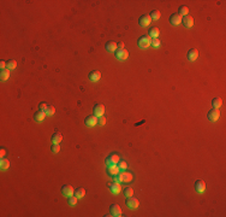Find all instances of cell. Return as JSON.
<instances>
[{
    "label": "cell",
    "instance_id": "20",
    "mask_svg": "<svg viewBox=\"0 0 226 217\" xmlns=\"http://www.w3.org/2000/svg\"><path fill=\"white\" fill-rule=\"evenodd\" d=\"M106 50L108 52H115V50H117V44L114 42V41H107L106 42Z\"/></svg>",
    "mask_w": 226,
    "mask_h": 217
},
{
    "label": "cell",
    "instance_id": "33",
    "mask_svg": "<svg viewBox=\"0 0 226 217\" xmlns=\"http://www.w3.org/2000/svg\"><path fill=\"white\" fill-rule=\"evenodd\" d=\"M117 164H118V168H119L120 170H125V169L127 168V164H126V162H124V161H119Z\"/></svg>",
    "mask_w": 226,
    "mask_h": 217
},
{
    "label": "cell",
    "instance_id": "18",
    "mask_svg": "<svg viewBox=\"0 0 226 217\" xmlns=\"http://www.w3.org/2000/svg\"><path fill=\"white\" fill-rule=\"evenodd\" d=\"M108 187H109V189H111L113 193H119L120 189H121V186L119 185V182H114V183L109 182L108 183Z\"/></svg>",
    "mask_w": 226,
    "mask_h": 217
},
{
    "label": "cell",
    "instance_id": "27",
    "mask_svg": "<svg viewBox=\"0 0 226 217\" xmlns=\"http://www.w3.org/2000/svg\"><path fill=\"white\" fill-rule=\"evenodd\" d=\"M0 167H1V169H3V170L9 169V167H10V162H9V159H6V158H1V162H0Z\"/></svg>",
    "mask_w": 226,
    "mask_h": 217
},
{
    "label": "cell",
    "instance_id": "19",
    "mask_svg": "<svg viewBox=\"0 0 226 217\" xmlns=\"http://www.w3.org/2000/svg\"><path fill=\"white\" fill-rule=\"evenodd\" d=\"M61 140H63V135L59 132H55L53 135H52V141H53V144H59Z\"/></svg>",
    "mask_w": 226,
    "mask_h": 217
},
{
    "label": "cell",
    "instance_id": "14",
    "mask_svg": "<svg viewBox=\"0 0 226 217\" xmlns=\"http://www.w3.org/2000/svg\"><path fill=\"white\" fill-rule=\"evenodd\" d=\"M182 18H183V17L179 15V13H173L170 17V22L172 23V24L177 26V24H181V23H182Z\"/></svg>",
    "mask_w": 226,
    "mask_h": 217
},
{
    "label": "cell",
    "instance_id": "24",
    "mask_svg": "<svg viewBox=\"0 0 226 217\" xmlns=\"http://www.w3.org/2000/svg\"><path fill=\"white\" fill-rule=\"evenodd\" d=\"M149 36L153 38V39L158 38V36H159V28H158V27H153V28L149 30Z\"/></svg>",
    "mask_w": 226,
    "mask_h": 217
},
{
    "label": "cell",
    "instance_id": "38",
    "mask_svg": "<svg viewBox=\"0 0 226 217\" xmlns=\"http://www.w3.org/2000/svg\"><path fill=\"white\" fill-rule=\"evenodd\" d=\"M6 65H7V64L5 63L4 60H3L1 63H0V68H1V69H6Z\"/></svg>",
    "mask_w": 226,
    "mask_h": 217
},
{
    "label": "cell",
    "instance_id": "30",
    "mask_svg": "<svg viewBox=\"0 0 226 217\" xmlns=\"http://www.w3.org/2000/svg\"><path fill=\"white\" fill-rule=\"evenodd\" d=\"M77 197L76 196H71L70 198H69V205H70V206H75V205L77 204Z\"/></svg>",
    "mask_w": 226,
    "mask_h": 217
},
{
    "label": "cell",
    "instance_id": "39",
    "mask_svg": "<svg viewBox=\"0 0 226 217\" xmlns=\"http://www.w3.org/2000/svg\"><path fill=\"white\" fill-rule=\"evenodd\" d=\"M117 47L118 48H124L125 45H124V42H119V44H117Z\"/></svg>",
    "mask_w": 226,
    "mask_h": 217
},
{
    "label": "cell",
    "instance_id": "4",
    "mask_svg": "<svg viewBox=\"0 0 226 217\" xmlns=\"http://www.w3.org/2000/svg\"><path fill=\"white\" fill-rule=\"evenodd\" d=\"M94 116H96V117H101V116H103V114H105V105L103 104H96L95 106H94Z\"/></svg>",
    "mask_w": 226,
    "mask_h": 217
},
{
    "label": "cell",
    "instance_id": "25",
    "mask_svg": "<svg viewBox=\"0 0 226 217\" xmlns=\"http://www.w3.org/2000/svg\"><path fill=\"white\" fill-rule=\"evenodd\" d=\"M75 196H76L77 198H83L85 196V189L84 188H76L75 189Z\"/></svg>",
    "mask_w": 226,
    "mask_h": 217
},
{
    "label": "cell",
    "instance_id": "5",
    "mask_svg": "<svg viewBox=\"0 0 226 217\" xmlns=\"http://www.w3.org/2000/svg\"><path fill=\"white\" fill-rule=\"evenodd\" d=\"M219 117H220V111L218 109H212L209 112H208V120L212 121V122L218 121Z\"/></svg>",
    "mask_w": 226,
    "mask_h": 217
},
{
    "label": "cell",
    "instance_id": "32",
    "mask_svg": "<svg viewBox=\"0 0 226 217\" xmlns=\"http://www.w3.org/2000/svg\"><path fill=\"white\" fill-rule=\"evenodd\" d=\"M124 196H126V197L134 196V189L130 188V187H126V188L124 189Z\"/></svg>",
    "mask_w": 226,
    "mask_h": 217
},
{
    "label": "cell",
    "instance_id": "9",
    "mask_svg": "<svg viewBox=\"0 0 226 217\" xmlns=\"http://www.w3.org/2000/svg\"><path fill=\"white\" fill-rule=\"evenodd\" d=\"M182 23H183L184 27L191 28V27L194 26V18H193V17H191L190 15H187V16H184L183 18H182Z\"/></svg>",
    "mask_w": 226,
    "mask_h": 217
},
{
    "label": "cell",
    "instance_id": "17",
    "mask_svg": "<svg viewBox=\"0 0 226 217\" xmlns=\"http://www.w3.org/2000/svg\"><path fill=\"white\" fill-rule=\"evenodd\" d=\"M100 77H101V73H100V71H97V70H94V71H91V73L89 74V80H90L91 82H96V81H99V80H100Z\"/></svg>",
    "mask_w": 226,
    "mask_h": 217
},
{
    "label": "cell",
    "instance_id": "28",
    "mask_svg": "<svg viewBox=\"0 0 226 217\" xmlns=\"http://www.w3.org/2000/svg\"><path fill=\"white\" fill-rule=\"evenodd\" d=\"M188 12H189L188 6H185V5H182V6L179 7V15H181V16H187Z\"/></svg>",
    "mask_w": 226,
    "mask_h": 217
},
{
    "label": "cell",
    "instance_id": "16",
    "mask_svg": "<svg viewBox=\"0 0 226 217\" xmlns=\"http://www.w3.org/2000/svg\"><path fill=\"white\" fill-rule=\"evenodd\" d=\"M197 57H199V51L196 50V48H191V50L188 52V59H189L190 62L196 60V59H197Z\"/></svg>",
    "mask_w": 226,
    "mask_h": 217
},
{
    "label": "cell",
    "instance_id": "22",
    "mask_svg": "<svg viewBox=\"0 0 226 217\" xmlns=\"http://www.w3.org/2000/svg\"><path fill=\"white\" fill-rule=\"evenodd\" d=\"M221 105H223V100L220 98H214L212 100V106L214 109H220V107H221Z\"/></svg>",
    "mask_w": 226,
    "mask_h": 217
},
{
    "label": "cell",
    "instance_id": "1",
    "mask_svg": "<svg viewBox=\"0 0 226 217\" xmlns=\"http://www.w3.org/2000/svg\"><path fill=\"white\" fill-rule=\"evenodd\" d=\"M150 44H152V39H150L149 36H147V35H143V36H141L140 39H138V46H140L141 48L149 47Z\"/></svg>",
    "mask_w": 226,
    "mask_h": 217
},
{
    "label": "cell",
    "instance_id": "7",
    "mask_svg": "<svg viewBox=\"0 0 226 217\" xmlns=\"http://www.w3.org/2000/svg\"><path fill=\"white\" fill-rule=\"evenodd\" d=\"M150 22H152V18L149 17V15H142L140 17V19H138V24L141 27H148L150 24Z\"/></svg>",
    "mask_w": 226,
    "mask_h": 217
},
{
    "label": "cell",
    "instance_id": "12",
    "mask_svg": "<svg viewBox=\"0 0 226 217\" xmlns=\"http://www.w3.org/2000/svg\"><path fill=\"white\" fill-rule=\"evenodd\" d=\"M195 189H196V192H199V193L205 192V189H206L205 181L203 180H197V181H196V182H195Z\"/></svg>",
    "mask_w": 226,
    "mask_h": 217
},
{
    "label": "cell",
    "instance_id": "11",
    "mask_svg": "<svg viewBox=\"0 0 226 217\" xmlns=\"http://www.w3.org/2000/svg\"><path fill=\"white\" fill-rule=\"evenodd\" d=\"M119 171H120V169L118 168V165H115V164H112V165L107 167V173H108V175H111V176H117Z\"/></svg>",
    "mask_w": 226,
    "mask_h": 217
},
{
    "label": "cell",
    "instance_id": "35",
    "mask_svg": "<svg viewBox=\"0 0 226 217\" xmlns=\"http://www.w3.org/2000/svg\"><path fill=\"white\" fill-rule=\"evenodd\" d=\"M105 123H106V117H105V116H101V117H99V118H97V124L103 126Z\"/></svg>",
    "mask_w": 226,
    "mask_h": 217
},
{
    "label": "cell",
    "instance_id": "37",
    "mask_svg": "<svg viewBox=\"0 0 226 217\" xmlns=\"http://www.w3.org/2000/svg\"><path fill=\"white\" fill-rule=\"evenodd\" d=\"M47 107H48V105L46 104V103H40V105H39V109L42 110V111H46V110H47Z\"/></svg>",
    "mask_w": 226,
    "mask_h": 217
},
{
    "label": "cell",
    "instance_id": "15",
    "mask_svg": "<svg viewBox=\"0 0 226 217\" xmlns=\"http://www.w3.org/2000/svg\"><path fill=\"white\" fill-rule=\"evenodd\" d=\"M119 161H120V159H119V156L114 153V155H111L109 157H107L106 164H107V165H112V164H117Z\"/></svg>",
    "mask_w": 226,
    "mask_h": 217
},
{
    "label": "cell",
    "instance_id": "40",
    "mask_svg": "<svg viewBox=\"0 0 226 217\" xmlns=\"http://www.w3.org/2000/svg\"><path fill=\"white\" fill-rule=\"evenodd\" d=\"M5 156V150H1V157Z\"/></svg>",
    "mask_w": 226,
    "mask_h": 217
},
{
    "label": "cell",
    "instance_id": "2",
    "mask_svg": "<svg viewBox=\"0 0 226 217\" xmlns=\"http://www.w3.org/2000/svg\"><path fill=\"white\" fill-rule=\"evenodd\" d=\"M114 54H115V57H117L118 59L125 60V59H127V57H129V52H127L125 48H117L115 52H114Z\"/></svg>",
    "mask_w": 226,
    "mask_h": 217
},
{
    "label": "cell",
    "instance_id": "6",
    "mask_svg": "<svg viewBox=\"0 0 226 217\" xmlns=\"http://www.w3.org/2000/svg\"><path fill=\"white\" fill-rule=\"evenodd\" d=\"M61 193H63V196H65V197H67V198H70L71 196H73V194H75V189L72 188V186L65 185V186H63V188H61Z\"/></svg>",
    "mask_w": 226,
    "mask_h": 217
},
{
    "label": "cell",
    "instance_id": "29",
    "mask_svg": "<svg viewBox=\"0 0 226 217\" xmlns=\"http://www.w3.org/2000/svg\"><path fill=\"white\" fill-rule=\"evenodd\" d=\"M16 68H17L16 60H13V59L7 60V69H9V70H13V69H16Z\"/></svg>",
    "mask_w": 226,
    "mask_h": 217
},
{
    "label": "cell",
    "instance_id": "23",
    "mask_svg": "<svg viewBox=\"0 0 226 217\" xmlns=\"http://www.w3.org/2000/svg\"><path fill=\"white\" fill-rule=\"evenodd\" d=\"M10 77V70L6 68V69H3L1 70V74H0V79L3 81H6L7 79Z\"/></svg>",
    "mask_w": 226,
    "mask_h": 217
},
{
    "label": "cell",
    "instance_id": "34",
    "mask_svg": "<svg viewBox=\"0 0 226 217\" xmlns=\"http://www.w3.org/2000/svg\"><path fill=\"white\" fill-rule=\"evenodd\" d=\"M59 151H60L59 144H53V146H52V152H53V153H58Z\"/></svg>",
    "mask_w": 226,
    "mask_h": 217
},
{
    "label": "cell",
    "instance_id": "13",
    "mask_svg": "<svg viewBox=\"0 0 226 217\" xmlns=\"http://www.w3.org/2000/svg\"><path fill=\"white\" fill-rule=\"evenodd\" d=\"M84 122H85V124L88 126V127H94V126L97 124V117L94 116V115H93V116H88L85 118Z\"/></svg>",
    "mask_w": 226,
    "mask_h": 217
},
{
    "label": "cell",
    "instance_id": "21",
    "mask_svg": "<svg viewBox=\"0 0 226 217\" xmlns=\"http://www.w3.org/2000/svg\"><path fill=\"white\" fill-rule=\"evenodd\" d=\"M45 117H46V112H45V111L39 110V111H36V112H35V115H34V120H35V121H42Z\"/></svg>",
    "mask_w": 226,
    "mask_h": 217
},
{
    "label": "cell",
    "instance_id": "10",
    "mask_svg": "<svg viewBox=\"0 0 226 217\" xmlns=\"http://www.w3.org/2000/svg\"><path fill=\"white\" fill-rule=\"evenodd\" d=\"M109 211H111V215L112 216H115V217L121 216V209H120L119 205H117V204H112L111 208H109Z\"/></svg>",
    "mask_w": 226,
    "mask_h": 217
},
{
    "label": "cell",
    "instance_id": "8",
    "mask_svg": "<svg viewBox=\"0 0 226 217\" xmlns=\"http://www.w3.org/2000/svg\"><path fill=\"white\" fill-rule=\"evenodd\" d=\"M126 205H127V208H130V209H137L138 208V200L136 198H134V197H127V199H126Z\"/></svg>",
    "mask_w": 226,
    "mask_h": 217
},
{
    "label": "cell",
    "instance_id": "31",
    "mask_svg": "<svg viewBox=\"0 0 226 217\" xmlns=\"http://www.w3.org/2000/svg\"><path fill=\"white\" fill-rule=\"evenodd\" d=\"M45 112H46V116H52V115L55 112V109H54V106H51V105H48V107H47V110H46Z\"/></svg>",
    "mask_w": 226,
    "mask_h": 217
},
{
    "label": "cell",
    "instance_id": "26",
    "mask_svg": "<svg viewBox=\"0 0 226 217\" xmlns=\"http://www.w3.org/2000/svg\"><path fill=\"white\" fill-rule=\"evenodd\" d=\"M160 16H161V13H160V11L159 10H153L152 11V12H150V15H149V17H150V18H152V19H159L160 18Z\"/></svg>",
    "mask_w": 226,
    "mask_h": 217
},
{
    "label": "cell",
    "instance_id": "3",
    "mask_svg": "<svg viewBox=\"0 0 226 217\" xmlns=\"http://www.w3.org/2000/svg\"><path fill=\"white\" fill-rule=\"evenodd\" d=\"M118 179L121 182H130L132 180V174L131 173H127V171H121L118 174Z\"/></svg>",
    "mask_w": 226,
    "mask_h": 217
},
{
    "label": "cell",
    "instance_id": "36",
    "mask_svg": "<svg viewBox=\"0 0 226 217\" xmlns=\"http://www.w3.org/2000/svg\"><path fill=\"white\" fill-rule=\"evenodd\" d=\"M152 46H154V47H159V45H160V40H158V39H152V44H150Z\"/></svg>",
    "mask_w": 226,
    "mask_h": 217
}]
</instances>
